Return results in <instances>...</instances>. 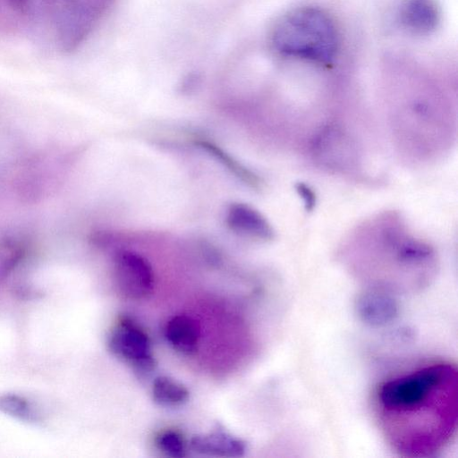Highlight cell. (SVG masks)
I'll return each mask as SVG.
<instances>
[{"mask_svg": "<svg viewBox=\"0 0 458 458\" xmlns=\"http://www.w3.org/2000/svg\"><path fill=\"white\" fill-rule=\"evenodd\" d=\"M190 447L195 453L214 457H240L246 451V444L221 428L191 437Z\"/></svg>", "mask_w": 458, "mask_h": 458, "instance_id": "obj_8", "label": "cell"}, {"mask_svg": "<svg viewBox=\"0 0 458 458\" xmlns=\"http://www.w3.org/2000/svg\"><path fill=\"white\" fill-rule=\"evenodd\" d=\"M151 394L157 404L165 407L180 406L188 401L190 395L186 386L166 376L155 378Z\"/></svg>", "mask_w": 458, "mask_h": 458, "instance_id": "obj_12", "label": "cell"}, {"mask_svg": "<svg viewBox=\"0 0 458 458\" xmlns=\"http://www.w3.org/2000/svg\"><path fill=\"white\" fill-rule=\"evenodd\" d=\"M296 191L304 201L307 210H311L316 203V197L312 190L305 183L299 182L296 185Z\"/></svg>", "mask_w": 458, "mask_h": 458, "instance_id": "obj_15", "label": "cell"}, {"mask_svg": "<svg viewBox=\"0 0 458 458\" xmlns=\"http://www.w3.org/2000/svg\"><path fill=\"white\" fill-rule=\"evenodd\" d=\"M356 310L360 318L372 326L386 325L398 313L393 294L373 288H367L359 294Z\"/></svg>", "mask_w": 458, "mask_h": 458, "instance_id": "obj_7", "label": "cell"}, {"mask_svg": "<svg viewBox=\"0 0 458 458\" xmlns=\"http://www.w3.org/2000/svg\"><path fill=\"white\" fill-rule=\"evenodd\" d=\"M155 445L163 454L171 458H182L188 451L183 435L171 428L162 430L156 436Z\"/></svg>", "mask_w": 458, "mask_h": 458, "instance_id": "obj_13", "label": "cell"}, {"mask_svg": "<svg viewBox=\"0 0 458 458\" xmlns=\"http://www.w3.org/2000/svg\"><path fill=\"white\" fill-rule=\"evenodd\" d=\"M31 15V0H0V35L20 31Z\"/></svg>", "mask_w": 458, "mask_h": 458, "instance_id": "obj_11", "label": "cell"}, {"mask_svg": "<svg viewBox=\"0 0 458 458\" xmlns=\"http://www.w3.org/2000/svg\"><path fill=\"white\" fill-rule=\"evenodd\" d=\"M107 345L116 358L139 373H148L156 366L148 335L129 317H121L114 323L107 337Z\"/></svg>", "mask_w": 458, "mask_h": 458, "instance_id": "obj_4", "label": "cell"}, {"mask_svg": "<svg viewBox=\"0 0 458 458\" xmlns=\"http://www.w3.org/2000/svg\"><path fill=\"white\" fill-rule=\"evenodd\" d=\"M199 336V324L187 315L174 316L165 327L166 341L174 350L183 355H192L196 352Z\"/></svg>", "mask_w": 458, "mask_h": 458, "instance_id": "obj_10", "label": "cell"}, {"mask_svg": "<svg viewBox=\"0 0 458 458\" xmlns=\"http://www.w3.org/2000/svg\"><path fill=\"white\" fill-rule=\"evenodd\" d=\"M439 18V8L435 0H405L400 9L402 24L417 34H428L434 30Z\"/></svg>", "mask_w": 458, "mask_h": 458, "instance_id": "obj_9", "label": "cell"}, {"mask_svg": "<svg viewBox=\"0 0 458 458\" xmlns=\"http://www.w3.org/2000/svg\"><path fill=\"white\" fill-rule=\"evenodd\" d=\"M117 0H31L50 44L68 54L78 49L98 28Z\"/></svg>", "mask_w": 458, "mask_h": 458, "instance_id": "obj_3", "label": "cell"}, {"mask_svg": "<svg viewBox=\"0 0 458 458\" xmlns=\"http://www.w3.org/2000/svg\"><path fill=\"white\" fill-rule=\"evenodd\" d=\"M228 227L240 234L268 241L274 230L267 218L254 208L241 202L232 203L226 211Z\"/></svg>", "mask_w": 458, "mask_h": 458, "instance_id": "obj_6", "label": "cell"}, {"mask_svg": "<svg viewBox=\"0 0 458 458\" xmlns=\"http://www.w3.org/2000/svg\"><path fill=\"white\" fill-rule=\"evenodd\" d=\"M270 43L279 55L328 65L336 56L339 39L335 22L326 12L302 6L278 19Z\"/></svg>", "mask_w": 458, "mask_h": 458, "instance_id": "obj_2", "label": "cell"}, {"mask_svg": "<svg viewBox=\"0 0 458 458\" xmlns=\"http://www.w3.org/2000/svg\"><path fill=\"white\" fill-rule=\"evenodd\" d=\"M455 364L437 361L383 381L374 410L393 449L404 457L437 454L451 442L457 426Z\"/></svg>", "mask_w": 458, "mask_h": 458, "instance_id": "obj_1", "label": "cell"}, {"mask_svg": "<svg viewBox=\"0 0 458 458\" xmlns=\"http://www.w3.org/2000/svg\"><path fill=\"white\" fill-rule=\"evenodd\" d=\"M198 145L210 155H212L214 157H216L217 160H219V162L226 166L227 169H229L242 181L254 187L259 183L258 178L255 176V174H253L250 170L235 161L231 156L225 153V151L217 146L204 140L199 141Z\"/></svg>", "mask_w": 458, "mask_h": 458, "instance_id": "obj_14", "label": "cell"}, {"mask_svg": "<svg viewBox=\"0 0 458 458\" xmlns=\"http://www.w3.org/2000/svg\"><path fill=\"white\" fill-rule=\"evenodd\" d=\"M114 279L119 294L133 301L147 298L152 293L155 283L150 263L131 250H121L115 254Z\"/></svg>", "mask_w": 458, "mask_h": 458, "instance_id": "obj_5", "label": "cell"}]
</instances>
